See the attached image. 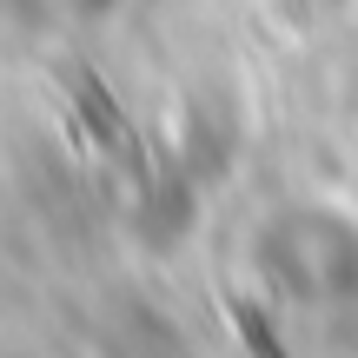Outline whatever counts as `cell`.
<instances>
[{
    "instance_id": "6da1fadb",
    "label": "cell",
    "mask_w": 358,
    "mask_h": 358,
    "mask_svg": "<svg viewBox=\"0 0 358 358\" xmlns=\"http://www.w3.org/2000/svg\"><path fill=\"white\" fill-rule=\"evenodd\" d=\"M272 272L299 306H338L358 292V239L338 219H299V239L272 245Z\"/></svg>"
}]
</instances>
